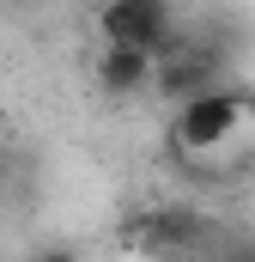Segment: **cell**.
I'll return each instance as SVG.
<instances>
[{"label":"cell","instance_id":"6da1fadb","mask_svg":"<svg viewBox=\"0 0 255 262\" xmlns=\"http://www.w3.org/2000/svg\"><path fill=\"white\" fill-rule=\"evenodd\" d=\"M243 116H249V98H243V92H225V85L213 79V85H200V92H189V98L176 104L170 140H176L189 159H207V152H219V146L237 134Z\"/></svg>","mask_w":255,"mask_h":262},{"label":"cell","instance_id":"277c9868","mask_svg":"<svg viewBox=\"0 0 255 262\" xmlns=\"http://www.w3.org/2000/svg\"><path fill=\"white\" fill-rule=\"evenodd\" d=\"M213 79H219V61L200 55V49H183V43H170V49L158 55V67H152V92H164L170 104H183L189 92L213 85Z\"/></svg>","mask_w":255,"mask_h":262},{"label":"cell","instance_id":"3957f363","mask_svg":"<svg viewBox=\"0 0 255 262\" xmlns=\"http://www.w3.org/2000/svg\"><path fill=\"white\" fill-rule=\"evenodd\" d=\"M152 67H158V49H146V43H104L91 61V79L110 98H140V92H152Z\"/></svg>","mask_w":255,"mask_h":262},{"label":"cell","instance_id":"7a4b0ae2","mask_svg":"<svg viewBox=\"0 0 255 262\" xmlns=\"http://www.w3.org/2000/svg\"><path fill=\"white\" fill-rule=\"evenodd\" d=\"M104 43H146V49H170V0H104L97 12Z\"/></svg>","mask_w":255,"mask_h":262}]
</instances>
